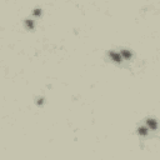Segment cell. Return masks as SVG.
<instances>
[{"label": "cell", "mask_w": 160, "mask_h": 160, "mask_svg": "<svg viewBox=\"0 0 160 160\" xmlns=\"http://www.w3.org/2000/svg\"><path fill=\"white\" fill-rule=\"evenodd\" d=\"M109 56H110V59L114 61V63H122L124 59H123V56H122V54H120V51H109Z\"/></svg>", "instance_id": "1"}, {"label": "cell", "mask_w": 160, "mask_h": 160, "mask_svg": "<svg viewBox=\"0 0 160 160\" xmlns=\"http://www.w3.org/2000/svg\"><path fill=\"white\" fill-rule=\"evenodd\" d=\"M146 126H148L149 130H156L159 124L154 118H149V119H146Z\"/></svg>", "instance_id": "2"}, {"label": "cell", "mask_w": 160, "mask_h": 160, "mask_svg": "<svg viewBox=\"0 0 160 160\" xmlns=\"http://www.w3.org/2000/svg\"><path fill=\"white\" fill-rule=\"evenodd\" d=\"M120 54H122L123 59L124 60H130L133 58V54H131V51L128 50V49H123V50H120Z\"/></svg>", "instance_id": "3"}, {"label": "cell", "mask_w": 160, "mask_h": 160, "mask_svg": "<svg viewBox=\"0 0 160 160\" xmlns=\"http://www.w3.org/2000/svg\"><path fill=\"white\" fill-rule=\"evenodd\" d=\"M24 24H25V28L28 30H34V28H35V24H34L33 19H25Z\"/></svg>", "instance_id": "4"}, {"label": "cell", "mask_w": 160, "mask_h": 160, "mask_svg": "<svg viewBox=\"0 0 160 160\" xmlns=\"http://www.w3.org/2000/svg\"><path fill=\"white\" fill-rule=\"evenodd\" d=\"M148 133H149V129H148V126H146V125L138 128V134L140 136H146V135H148Z\"/></svg>", "instance_id": "5"}, {"label": "cell", "mask_w": 160, "mask_h": 160, "mask_svg": "<svg viewBox=\"0 0 160 160\" xmlns=\"http://www.w3.org/2000/svg\"><path fill=\"white\" fill-rule=\"evenodd\" d=\"M33 15L34 16H40V15H42V9H34L33 10Z\"/></svg>", "instance_id": "6"}, {"label": "cell", "mask_w": 160, "mask_h": 160, "mask_svg": "<svg viewBox=\"0 0 160 160\" xmlns=\"http://www.w3.org/2000/svg\"><path fill=\"white\" fill-rule=\"evenodd\" d=\"M44 104V98H39L36 100V105H43Z\"/></svg>", "instance_id": "7"}]
</instances>
